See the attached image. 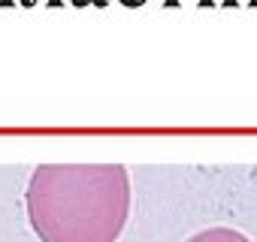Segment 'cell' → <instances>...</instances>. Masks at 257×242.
<instances>
[{
	"label": "cell",
	"instance_id": "1",
	"mask_svg": "<svg viewBox=\"0 0 257 242\" xmlns=\"http://www.w3.org/2000/svg\"><path fill=\"white\" fill-rule=\"evenodd\" d=\"M131 203V173L121 164H40L25 191L40 242H118Z\"/></svg>",
	"mask_w": 257,
	"mask_h": 242
},
{
	"label": "cell",
	"instance_id": "2",
	"mask_svg": "<svg viewBox=\"0 0 257 242\" xmlns=\"http://www.w3.org/2000/svg\"><path fill=\"white\" fill-rule=\"evenodd\" d=\"M185 242H251L242 230L236 227H227V224H218V227H206V230H197L194 236H188Z\"/></svg>",
	"mask_w": 257,
	"mask_h": 242
}]
</instances>
